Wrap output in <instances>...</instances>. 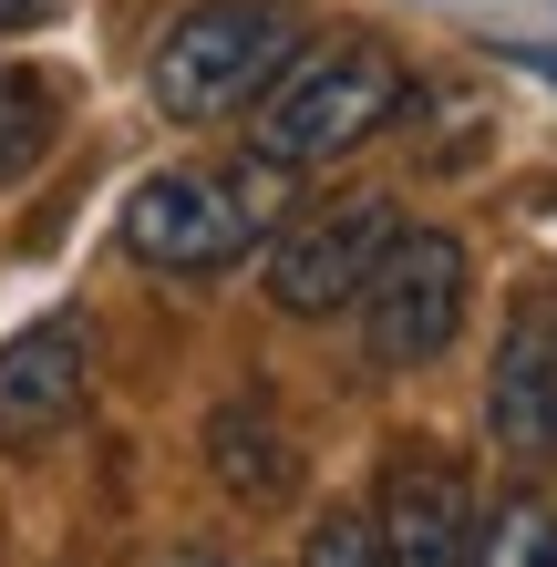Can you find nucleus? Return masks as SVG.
<instances>
[{
    "mask_svg": "<svg viewBox=\"0 0 557 567\" xmlns=\"http://www.w3.org/2000/svg\"><path fill=\"white\" fill-rule=\"evenodd\" d=\"M289 62H300V0H196L166 21L145 83L176 124H217V114H248Z\"/></svg>",
    "mask_w": 557,
    "mask_h": 567,
    "instance_id": "f257e3e1",
    "label": "nucleus"
},
{
    "mask_svg": "<svg viewBox=\"0 0 557 567\" xmlns=\"http://www.w3.org/2000/svg\"><path fill=\"white\" fill-rule=\"evenodd\" d=\"M403 114V62L382 42H331L310 62H289V73L258 93V165L269 176H300V165H341L362 155L382 124Z\"/></svg>",
    "mask_w": 557,
    "mask_h": 567,
    "instance_id": "f03ea898",
    "label": "nucleus"
},
{
    "mask_svg": "<svg viewBox=\"0 0 557 567\" xmlns=\"http://www.w3.org/2000/svg\"><path fill=\"white\" fill-rule=\"evenodd\" d=\"M269 165H248V176H207V165H166V176H145L124 196V248L145 258V269H176V279H207L227 258H248L269 238Z\"/></svg>",
    "mask_w": 557,
    "mask_h": 567,
    "instance_id": "7ed1b4c3",
    "label": "nucleus"
},
{
    "mask_svg": "<svg viewBox=\"0 0 557 567\" xmlns=\"http://www.w3.org/2000/svg\"><path fill=\"white\" fill-rule=\"evenodd\" d=\"M465 289H475V258L465 238H444V227H403V238L382 248V269L362 279V351L382 372H423L434 351H454V330H465Z\"/></svg>",
    "mask_w": 557,
    "mask_h": 567,
    "instance_id": "20e7f679",
    "label": "nucleus"
},
{
    "mask_svg": "<svg viewBox=\"0 0 557 567\" xmlns=\"http://www.w3.org/2000/svg\"><path fill=\"white\" fill-rule=\"evenodd\" d=\"M403 238V207L392 196H331L310 217H279L269 238V299L289 320H331L362 299V279L382 269V248Z\"/></svg>",
    "mask_w": 557,
    "mask_h": 567,
    "instance_id": "39448f33",
    "label": "nucleus"
},
{
    "mask_svg": "<svg viewBox=\"0 0 557 567\" xmlns=\"http://www.w3.org/2000/svg\"><path fill=\"white\" fill-rule=\"evenodd\" d=\"M83 392H93V341H83V320H73V310L31 320L21 341L0 351V444L31 454V444H52V433H73Z\"/></svg>",
    "mask_w": 557,
    "mask_h": 567,
    "instance_id": "423d86ee",
    "label": "nucleus"
},
{
    "mask_svg": "<svg viewBox=\"0 0 557 567\" xmlns=\"http://www.w3.org/2000/svg\"><path fill=\"white\" fill-rule=\"evenodd\" d=\"M372 526L392 567H475V495L444 454H392Z\"/></svg>",
    "mask_w": 557,
    "mask_h": 567,
    "instance_id": "0eeeda50",
    "label": "nucleus"
},
{
    "mask_svg": "<svg viewBox=\"0 0 557 567\" xmlns=\"http://www.w3.org/2000/svg\"><path fill=\"white\" fill-rule=\"evenodd\" d=\"M485 423L506 433L516 454H547L557 444V299H516L506 341H496V372H485Z\"/></svg>",
    "mask_w": 557,
    "mask_h": 567,
    "instance_id": "6e6552de",
    "label": "nucleus"
},
{
    "mask_svg": "<svg viewBox=\"0 0 557 567\" xmlns=\"http://www.w3.org/2000/svg\"><path fill=\"white\" fill-rule=\"evenodd\" d=\"M207 464L227 475V495H248V506H279V495L300 485V454H289V433L269 423L258 392H238V403L207 423Z\"/></svg>",
    "mask_w": 557,
    "mask_h": 567,
    "instance_id": "1a4fd4ad",
    "label": "nucleus"
},
{
    "mask_svg": "<svg viewBox=\"0 0 557 567\" xmlns=\"http://www.w3.org/2000/svg\"><path fill=\"white\" fill-rule=\"evenodd\" d=\"M62 135V93L42 62H0V186H21Z\"/></svg>",
    "mask_w": 557,
    "mask_h": 567,
    "instance_id": "9d476101",
    "label": "nucleus"
},
{
    "mask_svg": "<svg viewBox=\"0 0 557 567\" xmlns=\"http://www.w3.org/2000/svg\"><path fill=\"white\" fill-rule=\"evenodd\" d=\"M475 567H557V506L506 495L496 516H475Z\"/></svg>",
    "mask_w": 557,
    "mask_h": 567,
    "instance_id": "9b49d317",
    "label": "nucleus"
},
{
    "mask_svg": "<svg viewBox=\"0 0 557 567\" xmlns=\"http://www.w3.org/2000/svg\"><path fill=\"white\" fill-rule=\"evenodd\" d=\"M300 567H392V557H382V526L341 506V516H320V526H310V547H300Z\"/></svg>",
    "mask_w": 557,
    "mask_h": 567,
    "instance_id": "f8f14e48",
    "label": "nucleus"
},
{
    "mask_svg": "<svg viewBox=\"0 0 557 567\" xmlns=\"http://www.w3.org/2000/svg\"><path fill=\"white\" fill-rule=\"evenodd\" d=\"M62 0H0V31H31V21H52Z\"/></svg>",
    "mask_w": 557,
    "mask_h": 567,
    "instance_id": "ddd939ff",
    "label": "nucleus"
},
{
    "mask_svg": "<svg viewBox=\"0 0 557 567\" xmlns=\"http://www.w3.org/2000/svg\"><path fill=\"white\" fill-rule=\"evenodd\" d=\"M166 567H227V557H207V547H176V557H166Z\"/></svg>",
    "mask_w": 557,
    "mask_h": 567,
    "instance_id": "4468645a",
    "label": "nucleus"
}]
</instances>
